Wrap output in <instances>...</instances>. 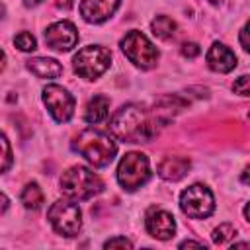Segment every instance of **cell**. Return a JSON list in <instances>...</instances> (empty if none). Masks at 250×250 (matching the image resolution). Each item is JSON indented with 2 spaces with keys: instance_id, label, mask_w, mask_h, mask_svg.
Returning <instances> with one entry per match:
<instances>
[{
  "instance_id": "cell-21",
  "label": "cell",
  "mask_w": 250,
  "mask_h": 250,
  "mask_svg": "<svg viewBox=\"0 0 250 250\" xmlns=\"http://www.w3.org/2000/svg\"><path fill=\"white\" fill-rule=\"evenodd\" d=\"M14 43L18 45L20 51H33L35 49V37L31 33H27V31L18 33L16 39H14Z\"/></svg>"
},
{
  "instance_id": "cell-7",
  "label": "cell",
  "mask_w": 250,
  "mask_h": 250,
  "mask_svg": "<svg viewBox=\"0 0 250 250\" xmlns=\"http://www.w3.org/2000/svg\"><path fill=\"white\" fill-rule=\"evenodd\" d=\"M121 49L127 55V59L141 68H152L156 64L158 51L141 31H129L121 39Z\"/></svg>"
},
{
  "instance_id": "cell-2",
  "label": "cell",
  "mask_w": 250,
  "mask_h": 250,
  "mask_svg": "<svg viewBox=\"0 0 250 250\" xmlns=\"http://www.w3.org/2000/svg\"><path fill=\"white\" fill-rule=\"evenodd\" d=\"M72 148L76 152H80L96 168L107 166L113 160L115 152H117V145L109 139V135H105L102 131H96V129L82 131L72 141Z\"/></svg>"
},
{
  "instance_id": "cell-25",
  "label": "cell",
  "mask_w": 250,
  "mask_h": 250,
  "mask_svg": "<svg viewBox=\"0 0 250 250\" xmlns=\"http://www.w3.org/2000/svg\"><path fill=\"white\" fill-rule=\"evenodd\" d=\"M240 43H242V49L248 51L250 49V43H248V25H244L240 29Z\"/></svg>"
},
{
  "instance_id": "cell-4",
  "label": "cell",
  "mask_w": 250,
  "mask_h": 250,
  "mask_svg": "<svg viewBox=\"0 0 250 250\" xmlns=\"http://www.w3.org/2000/svg\"><path fill=\"white\" fill-rule=\"evenodd\" d=\"M72 62H74L76 74H80V76L86 78V80H94V78H98L100 74H104V72L109 68L111 53H109L105 47L88 45V47L80 49V51L74 55Z\"/></svg>"
},
{
  "instance_id": "cell-19",
  "label": "cell",
  "mask_w": 250,
  "mask_h": 250,
  "mask_svg": "<svg viewBox=\"0 0 250 250\" xmlns=\"http://www.w3.org/2000/svg\"><path fill=\"white\" fill-rule=\"evenodd\" d=\"M236 236V229L230 225V223H223V225H219L217 229H215V232H213V240H215V244H227L230 238H234Z\"/></svg>"
},
{
  "instance_id": "cell-22",
  "label": "cell",
  "mask_w": 250,
  "mask_h": 250,
  "mask_svg": "<svg viewBox=\"0 0 250 250\" xmlns=\"http://www.w3.org/2000/svg\"><path fill=\"white\" fill-rule=\"evenodd\" d=\"M105 248H131V240H127L125 236H119V238H109L105 244Z\"/></svg>"
},
{
  "instance_id": "cell-3",
  "label": "cell",
  "mask_w": 250,
  "mask_h": 250,
  "mask_svg": "<svg viewBox=\"0 0 250 250\" xmlns=\"http://www.w3.org/2000/svg\"><path fill=\"white\" fill-rule=\"evenodd\" d=\"M61 189L66 197L84 201V199H90L96 193H100L104 189V182L100 180L98 174H94L86 166H72L62 174Z\"/></svg>"
},
{
  "instance_id": "cell-9",
  "label": "cell",
  "mask_w": 250,
  "mask_h": 250,
  "mask_svg": "<svg viewBox=\"0 0 250 250\" xmlns=\"http://www.w3.org/2000/svg\"><path fill=\"white\" fill-rule=\"evenodd\" d=\"M43 102L53 119L59 123H66L74 113V98L59 84H49L43 88Z\"/></svg>"
},
{
  "instance_id": "cell-14",
  "label": "cell",
  "mask_w": 250,
  "mask_h": 250,
  "mask_svg": "<svg viewBox=\"0 0 250 250\" xmlns=\"http://www.w3.org/2000/svg\"><path fill=\"white\" fill-rule=\"evenodd\" d=\"M188 170H189V160L184 156H166L158 164V174L170 182L182 180L188 174Z\"/></svg>"
},
{
  "instance_id": "cell-8",
  "label": "cell",
  "mask_w": 250,
  "mask_h": 250,
  "mask_svg": "<svg viewBox=\"0 0 250 250\" xmlns=\"http://www.w3.org/2000/svg\"><path fill=\"white\" fill-rule=\"evenodd\" d=\"M180 207L191 219H205L215 209L213 193L203 184H193V186H189L188 189L182 191V195H180Z\"/></svg>"
},
{
  "instance_id": "cell-6",
  "label": "cell",
  "mask_w": 250,
  "mask_h": 250,
  "mask_svg": "<svg viewBox=\"0 0 250 250\" xmlns=\"http://www.w3.org/2000/svg\"><path fill=\"white\" fill-rule=\"evenodd\" d=\"M49 223L53 225V229L64 236H74L78 234L80 227H82V215H80V207L68 199H59L51 205L49 213Z\"/></svg>"
},
{
  "instance_id": "cell-31",
  "label": "cell",
  "mask_w": 250,
  "mask_h": 250,
  "mask_svg": "<svg viewBox=\"0 0 250 250\" xmlns=\"http://www.w3.org/2000/svg\"><path fill=\"white\" fill-rule=\"evenodd\" d=\"M211 4H221V0H209Z\"/></svg>"
},
{
  "instance_id": "cell-1",
  "label": "cell",
  "mask_w": 250,
  "mask_h": 250,
  "mask_svg": "<svg viewBox=\"0 0 250 250\" xmlns=\"http://www.w3.org/2000/svg\"><path fill=\"white\" fill-rule=\"evenodd\" d=\"M156 111L148 113L143 105L129 104L117 109L111 119V131L125 143H146L156 135Z\"/></svg>"
},
{
  "instance_id": "cell-15",
  "label": "cell",
  "mask_w": 250,
  "mask_h": 250,
  "mask_svg": "<svg viewBox=\"0 0 250 250\" xmlns=\"http://www.w3.org/2000/svg\"><path fill=\"white\" fill-rule=\"evenodd\" d=\"M27 68L37 76V78H57L62 74V66L55 59L47 57H35L27 61Z\"/></svg>"
},
{
  "instance_id": "cell-18",
  "label": "cell",
  "mask_w": 250,
  "mask_h": 250,
  "mask_svg": "<svg viewBox=\"0 0 250 250\" xmlns=\"http://www.w3.org/2000/svg\"><path fill=\"white\" fill-rule=\"evenodd\" d=\"M21 203L27 207V209H39L43 205V191L37 184H27L21 191Z\"/></svg>"
},
{
  "instance_id": "cell-28",
  "label": "cell",
  "mask_w": 250,
  "mask_h": 250,
  "mask_svg": "<svg viewBox=\"0 0 250 250\" xmlns=\"http://www.w3.org/2000/svg\"><path fill=\"white\" fill-rule=\"evenodd\" d=\"M188 246H195V248H201L203 244H201V242H191V240H186V242H182V244H180V248H188Z\"/></svg>"
},
{
  "instance_id": "cell-11",
  "label": "cell",
  "mask_w": 250,
  "mask_h": 250,
  "mask_svg": "<svg viewBox=\"0 0 250 250\" xmlns=\"http://www.w3.org/2000/svg\"><path fill=\"white\" fill-rule=\"evenodd\" d=\"M145 225H146L148 234L154 236V238H158V240H168L176 232L174 217L168 211H162V209H156V207L148 209L146 219H145Z\"/></svg>"
},
{
  "instance_id": "cell-5",
  "label": "cell",
  "mask_w": 250,
  "mask_h": 250,
  "mask_svg": "<svg viewBox=\"0 0 250 250\" xmlns=\"http://www.w3.org/2000/svg\"><path fill=\"white\" fill-rule=\"evenodd\" d=\"M150 178V168H148V158L141 152H127L119 166H117V180L123 186V189L133 191L146 184Z\"/></svg>"
},
{
  "instance_id": "cell-27",
  "label": "cell",
  "mask_w": 250,
  "mask_h": 250,
  "mask_svg": "<svg viewBox=\"0 0 250 250\" xmlns=\"http://www.w3.org/2000/svg\"><path fill=\"white\" fill-rule=\"evenodd\" d=\"M55 4H57L59 8H62V10H68V8L74 4V0H55Z\"/></svg>"
},
{
  "instance_id": "cell-20",
  "label": "cell",
  "mask_w": 250,
  "mask_h": 250,
  "mask_svg": "<svg viewBox=\"0 0 250 250\" xmlns=\"http://www.w3.org/2000/svg\"><path fill=\"white\" fill-rule=\"evenodd\" d=\"M12 166V148L4 133H0V174Z\"/></svg>"
},
{
  "instance_id": "cell-13",
  "label": "cell",
  "mask_w": 250,
  "mask_h": 250,
  "mask_svg": "<svg viewBox=\"0 0 250 250\" xmlns=\"http://www.w3.org/2000/svg\"><path fill=\"white\" fill-rule=\"evenodd\" d=\"M207 64L217 72H230L236 66V57L223 43H213L207 53Z\"/></svg>"
},
{
  "instance_id": "cell-30",
  "label": "cell",
  "mask_w": 250,
  "mask_h": 250,
  "mask_svg": "<svg viewBox=\"0 0 250 250\" xmlns=\"http://www.w3.org/2000/svg\"><path fill=\"white\" fill-rule=\"evenodd\" d=\"M25 2V6H35V4H39L41 0H23Z\"/></svg>"
},
{
  "instance_id": "cell-17",
  "label": "cell",
  "mask_w": 250,
  "mask_h": 250,
  "mask_svg": "<svg viewBox=\"0 0 250 250\" xmlns=\"http://www.w3.org/2000/svg\"><path fill=\"white\" fill-rule=\"evenodd\" d=\"M150 29L158 39H168L176 31V21L172 18H168V16H158V18H154L150 21Z\"/></svg>"
},
{
  "instance_id": "cell-23",
  "label": "cell",
  "mask_w": 250,
  "mask_h": 250,
  "mask_svg": "<svg viewBox=\"0 0 250 250\" xmlns=\"http://www.w3.org/2000/svg\"><path fill=\"white\" fill-rule=\"evenodd\" d=\"M232 88H234V92H236V94H240V96H248V94H250V92H248V76H246V74H242V76L234 82V86H232Z\"/></svg>"
},
{
  "instance_id": "cell-24",
  "label": "cell",
  "mask_w": 250,
  "mask_h": 250,
  "mask_svg": "<svg viewBox=\"0 0 250 250\" xmlns=\"http://www.w3.org/2000/svg\"><path fill=\"white\" fill-rule=\"evenodd\" d=\"M182 55L184 57H189V59L197 57L199 55V45L197 43H184L182 45Z\"/></svg>"
},
{
  "instance_id": "cell-16",
  "label": "cell",
  "mask_w": 250,
  "mask_h": 250,
  "mask_svg": "<svg viewBox=\"0 0 250 250\" xmlns=\"http://www.w3.org/2000/svg\"><path fill=\"white\" fill-rule=\"evenodd\" d=\"M107 113H109V100L105 96H94L86 105L84 119L88 123H100L107 117Z\"/></svg>"
},
{
  "instance_id": "cell-29",
  "label": "cell",
  "mask_w": 250,
  "mask_h": 250,
  "mask_svg": "<svg viewBox=\"0 0 250 250\" xmlns=\"http://www.w3.org/2000/svg\"><path fill=\"white\" fill-rule=\"evenodd\" d=\"M4 62H6V55H4V51L0 49V70L4 68Z\"/></svg>"
},
{
  "instance_id": "cell-10",
  "label": "cell",
  "mask_w": 250,
  "mask_h": 250,
  "mask_svg": "<svg viewBox=\"0 0 250 250\" xmlns=\"http://www.w3.org/2000/svg\"><path fill=\"white\" fill-rule=\"evenodd\" d=\"M45 43L55 51H70L78 43V31L70 21H57L47 27Z\"/></svg>"
},
{
  "instance_id": "cell-26",
  "label": "cell",
  "mask_w": 250,
  "mask_h": 250,
  "mask_svg": "<svg viewBox=\"0 0 250 250\" xmlns=\"http://www.w3.org/2000/svg\"><path fill=\"white\" fill-rule=\"evenodd\" d=\"M8 205H10V201H8V197H6L4 193H0V215H2V213H6V209H8Z\"/></svg>"
},
{
  "instance_id": "cell-12",
  "label": "cell",
  "mask_w": 250,
  "mask_h": 250,
  "mask_svg": "<svg viewBox=\"0 0 250 250\" xmlns=\"http://www.w3.org/2000/svg\"><path fill=\"white\" fill-rule=\"evenodd\" d=\"M117 6H119V0H82L80 14L90 23H102L113 16Z\"/></svg>"
}]
</instances>
